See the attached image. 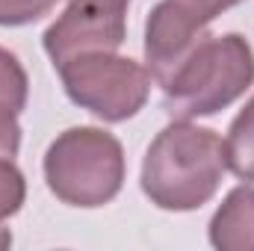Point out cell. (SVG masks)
Returning a JSON list of instances; mask_svg holds the SVG:
<instances>
[{
    "mask_svg": "<svg viewBox=\"0 0 254 251\" xmlns=\"http://www.w3.org/2000/svg\"><path fill=\"white\" fill-rule=\"evenodd\" d=\"M225 172L228 160L222 136L210 127L175 119L148 145L139 184L154 207L190 213L213 201Z\"/></svg>",
    "mask_w": 254,
    "mask_h": 251,
    "instance_id": "1",
    "label": "cell"
},
{
    "mask_svg": "<svg viewBox=\"0 0 254 251\" xmlns=\"http://www.w3.org/2000/svg\"><path fill=\"white\" fill-rule=\"evenodd\" d=\"M254 83V51L246 36H207L163 86V110L192 122L216 116L240 101Z\"/></svg>",
    "mask_w": 254,
    "mask_h": 251,
    "instance_id": "2",
    "label": "cell"
},
{
    "mask_svg": "<svg viewBox=\"0 0 254 251\" xmlns=\"http://www.w3.org/2000/svg\"><path fill=\"white\" fill-rule=\"evenodd\" d=\"M45 184L68 207L95 210L125 187L122 142L104 127H68L45 151Z\"/></svg>",
    "mask_w": 254,
    "mask_h": 251,
    "instance_id": "3",
    "label": "cell"
},
{
    "mask_svg": "<svg viewBox=\"0 0 254 251\" xmlns=\"http://www.w3.org/2000/svg\"><path fill=\"white\" fill-rule=\"evenodd\" d=\"M57 71L65 95L107 125L133 119L151 95V71L119 54H86Z\"/></svg>",
    "mask_w": 254,
    "mask_h": 251,
    "instance_id": "4",
    "label": "cell"
},
{
    "mask_svg": "<svg viewBox=\"0 0 254 251\" xmlns=\"http://www.w3.org/2000/svg\"><path fill=\"white\" fill-rule=\"evenodd\" d=\"M243 0H160L145 21V63L151 77L166 86L207 39V27Z\"/></svg>",
    "mask_w": 254,
    "mask_h": 251,
    "instance_id": "5",
    "label": "cell"
},
{
    "mask_svg": "<svg viewBox=\"0 0 254 251\" xmlns=\"http://www.w3.org/2000/svg\"><path fill=\"white\" fill-rule=\"evenodd\" d=\"M125 9L68 0L65 12L45 30L42 45L54 68H63L65 63L86 54H116L125 45Z\"/></svg>",
    "mask_w": 254,
    "mask_h": 251,
    "instance_id": "6",
    "label": "cell"
},
{
    "mask_svg": "<svg viewBox=\"0 0 254 251\" xmlns=\"http://www.w3.org/2000/svg\"><path fill=\"white\" fill-rule=\"evenodd\" d=\"M210 246L219 251H254V187H234L207 228Z\"/></svg>",
    "mask_w": 254,
    "mask_h": 251,
    "instance_id": "7",
    "label": "cell"
},
{
    "mask_svg": "<svg viewBox=\"0 0 254 251\" xmlns=\"http://www.w3.org/2000/svg\"><path fill=\"white\" fill-rule=\"evenodd\" d=\"M222 142H225L228 169L240 181L254 184V95H252V101L240 110V116L231 122L228 136Z\"/></svg>",
    "mask_w": 254,
    "mask_h": 251,
    "instance_id": "8",
    "label": "cell"
},
{
    "mask_svg": "<svg viewBox=\"0 0 254 251\" xmlns=\"http://www.w3.org/2000/svg\"><path fill=\"white\" fill-rule=\"evenodd\" d=\"M27 201V181L24 172L9 160L0 157V222H6L9 216H15Z\"/></svg>",
    "mask_w": 254,
    "mask_h": 251,
    "instance_id": "9",
    "label": "cell"
},
{
    "mask_svg": "<svg viewBox=\"0 0 254 251\" xmlns=\"http://www.w3.org/2000/svg\"><path fill=\"white\" fill-rule=\"evenodd\" d=\"M60 0H0V27H24L42 21Z\"/></svg>",
    "mask_w": 254,
    "mask_h": 251,
    "instance_id": "10",
    "label": "cell"
},
{
    "mask_svg": "<svg viewBox=\"0 0 254 251\" xmlns=\"http://www.w3.org/2000/svg\"><path fill=\"white\" fill-rule=\"evenodd\" d=\"M21 148V125H18V113L6 104H0V157H18Z\"/></svg>",
    "mask_w": 254,
    "mask_h": 251,
    "instance_id": "11",
    "label": "cell"
},
{
    "mask_svg": "<svg viewBox=\"0 0 254 251\" xmlns=\"http://www.w3.org/2000/svg\"><path fill=\"white\" fill-rule=\"evenodd\" d=\"M83 3H98V6H110V9H125V12H127V3H130V0H83Z\"/></svg>",
    "mask_w": 254,
    "mask_h": 251,
    "instance_id": "12",
    "label": "cell"
},
{
    "mask_svg": "<svg viewBox=\"0 0 254 251\" xmlns=\"http://www.w3.org/2000/svg\"><path fill=\"white\" fill-rule=\"evenodd\" d=\"M9 246H12V231L0 222V249H9Z\"/></svg>",
    "mask_w": 254,
    "mask_h": 251,
    "instance_id": "13",
    "label": "cell"
}]
</instances>
